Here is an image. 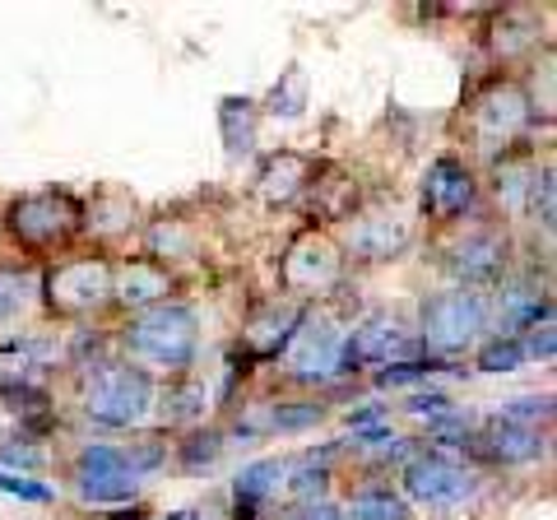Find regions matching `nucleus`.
I'll list each match as a JSON object with an SVG mask.
<instances>
[{
	"label": "nucleus",
	"instance_id": "nucleus-1",
	"mask_svg": "<svg viewBox=\"0 0 557 520\" xmlns=\"http://www.w3.org/2000/svg\"><path fill=\"white\" fill-rule=\"evenodd\" d=\"M126 349L145 362V368L177 372L196 354V311L186 302H159L145 317L126 325Z\"/></svg>",
	"mask_w": 557,
	"mask_h": 520
},
{
	"label": "nucleus",
	"instance_id": "nucleus-2",
	"mask_svg": "<svg viewBox=\"0 0 557 520\" xmlns=\"http://www.w3.org/2000/svg\"><path fill=\"white\" fill-rule=\"evenodd\" d=\"M153 386L145 368H131V362H102L94 372L89 391H84V413L108 428H131L149 413Z\"/></svg>",
	"mask_w": 557,
	"mask_h": 520
},
{
	"label": "nucleus",
	"instance_id": "nucleus-3",
	"mask_svg": "<svg viewBox=\"0 0 557 520\" xmlns=\"http://www.w3.org/2000/svg\"><path fill=\"white\" fill-rule=\"evenodd\" d=\"M487 331V302L469 288H450L437 293L428 307H423V339L442 354H460L469 349L479 335Z\"/></svg>",
	"mask_w": 557,
	"mask_h": 520
},
{
	"label": "nucleus",
	"instance_id": "nucleus-4",
	"mask_svg": "<svg viewBox=\"0 0 557 520\" xmlns=\"http://www.w3.org/2000/svg\"><path fill=\"white\" fill-rule=\"evenodd\" d=\"M525 126H530V102L516 84H493L469 108V135L479 140V149H507Z\"/></svg>",
	"mask_w": 557,
	"mask_h": 520
},
{
	"label": "nucleus",
	"instance_id": "nucleus-5",
	"mask_svg": "<svg viewBox=\"0 0 557 520\" xmlns=\"http://www.w3.org/2000/svg\"><path fill=\"white\" fill-rule=\"evenodd\" d=\"M10 233L24 242V247H57V242L70 237L75 228V205L70 196H57V190H38V196H24L10 205Z\"/></svg>",
	"mask_w": 557,
	"mask_h": 520
},
{
	"label": "nucleus",
	"instance_id": "nucleus-6",
	"mask_svg": "<svg viewBox=\"0 0 557 520\" xmlns=\"http://www.w3.org/2000/svg\"><path fill=\"white\" fill-rule=\"evenodd\" d=\"M75 483L89 502H126L139 483V470L126 446H89L79 450Z\"/></svg>",
	"mask_w": 557,
	"mask_h": 520
},
{
	"label": "nucleus",
	"instance_id": "nucleus-7",
	"mask_svg": "<svg viewBox=\"0 0 557 520\" xmlns=\"http://www.w3.org/2000/svg\"><path fill=\"white\" fill-rule=\"evenodd\" d=\"M405 488L413 502H423V507L450 511V507H465L479 483L469 479L460 465H450L446 456H418L405 465Z\"/></svg>",
	"mask_w": 557,
	"mask_h": 520
},
{
	"label": "nucleus",
	"instance_id": "nucleus-8",
	"mask_svg": "<svg viewBox=\"0 0 557 520\" xmlns=\"http://www.w3.org/2000/svg\"><path fill=\"white\" fill-rule=\"evenodd\" d=\"M344 349H348V335L330 317H317V321H302V331H293L284 362L293 376H307V381L335 376L344 368Z\"/></svg>",
	"mask_w": 557,
	"mask_h": 520
},
{
	"label": "nucleus",
	"instance_id": "nucleus-9",
	"mask_svg": "<svg viewBox=\"0 0 557 520\" xmlns=\"http://www.w3.org/2000/svg\"><path fill=\"white\" fill-rule=\"evenodd\" d=\"M51 288V307L61 311H94L112 298V270L102 260L84 256V260H65L57 265V274L47 280Z\"/></svg>",
	"mask_w": 557,
	"mask_h": 520
},
{
	"label": "nucleus",
	"instance_id": "nucleus-10",
	"mask_svg": "<svg viewBox=\"0 0 557 520\" xmlns=\"http://www.w3.org/2000/svg\"><path fill=\"white\" fill-rule=\"evenodd\" d=\"M284 280L298 293H321L339 280V256L325 237H302L284 260Z\"/></svg>",
	"mask_w": 557,
	"mask_h": 520
},
{
	"label": "nucleus",
	"instance_id": "nucleus-11",
	"mask_svg": "<svg viewBox=\"0 0 557 520\" xmlns=\"http://www.w3.org/2000/svg\"><path fill=\"white\" fill-rule=\"evenodd\" d=\"M469 200H474V177H469V168L460 159H437L423 182V205L437 219H456L469 210Z\"/></svg>",
	"mask_w": 557,
	"mask_h": 520
},
{
	"label": "nucleus",
	"instance_id": "nucleus-12",
	"mask_svg": "<svg viewBox=\"0 0 557 520\" xmlns=\"http://www.w3.org/2000/svg\"><path fill=\"white\" fill-rule=\"evenodd\" d=\"M284 474H288V460H256V465H247V470L237 474V483H233V493H237V516L251 520V511L265 507V502L278 493Z\"/></svg>",
	"mask_w": 557,
	"mask_h": 520
},
{
	"label": "nucleus",
	"instance_id": "nucleus-13",
	"mask_svg": "<svg viewBox=\"0 0 557 520\" xmlns=\"http://www.w3.org/2000/svg\"><path fill=\"white\" fill-rule=\"evenodd\" d=\"M502 260H507V242L497 233H474L456 247V260H450V265H456L469 284H479V280H493L502 270Z\"/></svg>",
	"mask_w": 557,
	"mask_h": 520
},
{
	"label": "nucleus",
	"instance_id": "nucleus-14",
	"mask_svg": "<svg viewBox=\"0 0 557 520\" xmlns=\"http://www.w3.org/2000/svg\"><path fill=\"white\" fill-rule=\"evenodd\" d=\"M483 450L493 460H507V465H520V460H534L539 450H544V442H539V428H520V423H493L483 432Z\"/></svg>",
	"mask_w": 557,
	"mask_h": 520
},
{
	"label": "nucleus",
	"instance_id": "nucleus-15",
	"mask_svg": "<svg viewBox=\"0 0 557 520\" xmlns=\"http://www.w3.org/2000/svg\"><path fill=\"white\" fill-rule=\"evenodd\" d=\"M307 159H298V153H278V159H270V168L260 172V190H265V200H293L307 182Z\"/></svg>",
	"mask_w": 557,
	"mask_h": 520
},
{
	"label": "nucleus",
	"instance_id": "nucleus-16",
	"mask_svg": "<svg viewBox=\"0 0 557 520\" xmlns=\"http://www.w3.org/2000/svg\"><path fill=\"white\" fill-rule=\"evenodd\" d=\"M344 520H409V502L391 488H368L348 502Z\"/></svg>",
	"mask_w": 557,
	"mask_h": 520
},
{
	"label": "nucleus",
	"instance_id": "nucleus-17",
	"mask_svg": "<svg viewBox=\"0 0 557 520\" xmlns=\"http://www.w3.org/2000/svg\"><path fill=\"white\" fill-rule=\"evenodd\" d=\"M288 325H298V311L274 302V307H270V321H251V335H247L251 349H256V354H274L284 339H293Z\"/></svg>",
	"mask_w": 557,
	"mask_h": 520
},
{
	"label": "nucleus",
	"instance_id": "nucleus-18",
	"mask_svg": "<svg viewBox=\"0 0 557 520\" xmlns=\"http://www.w3.org/2000/svg\"><path fill=\"white\" fill-rule=\"evenodd\" d=\"M112 293L126 302H149V298H159V293H168V280L153 265H145V260H135V265L121 274V288H112Z\"/></svg>",
	"mask_w": 557,
	"mask_h": 520
},
{
	"label": "nucleus",
	"instance_id": "nucleus-19",
	"mask_svg": "<svg viewBox=\"0 0 557 520\" xmlns=\"http://www.w3.org/2000/svg\"><path fill=\"white\" fill-rule=\"evenodd\" d=\"M51 354H57V344L47 335H14L0 344V358H10V368H42Z\"/></svg>",
	"mask_w": 557,
	"mask_h": 520
},
{
	"label": "nucleus",
	"instance_id": "nucleus-20",
	"mask_svg": "<svg viewBox=\"0 0 557 520\" xmlns=\"http://www.w3.org/2000/svg\"><path fill=\"white\" fill-rule=\"evenodd\" d=\"M28 302H33V284H28V274L0 265V325L20 317V311H24Z\"/></svg>",
	"mask_w": 557,
	"mask_h": 520
},
{
	"label": "nucleus",
	"instance_id": "nucleus-21",
	"mask_svg": "<svg viewBox=\"0 0 557 520\" xmlns=\"http://www.w3.org/2000/svg\"><path fill=\"white\" fill-rule=\"evenodd\" d=\"M525 358H530V349H525V339H520V335H502V339H493V344H487V349L479 354L483 372H516Z\"/></svg>",
	"mask_w": 557,
	"mask_h": 520
},
{
	"label": "nucleus",
	"instance_id": "nucleus-22",
	"mask_svg": "<svg viewBox=\"0 0 557 520\" xmlns=\"http://www.w3.org/2000/svg\"><path fill=\"white\" fill-rule=\"evenodd\" d=\"M0 493H14V497H24V502H47L51 497V488L33 483L28 474H5V470H0Z\"/></svg>",
	"mask_w": 557,
	"mask_h": 520
},
{
	"label": "nucleus",
	"instance_id": "nucleus-23",
	"mask_svg": "<svg viewBox=\"0 0 557 520\" xmlns=\"http://www.w3.org/2000/svg\"><path fill=\"white\" fill-rule=\"evenodd\" d=\"M284 520H344L335 507H330V502H302L298 511H288Z\"/></svg>",
	"mask_w": 557,
	"mask_h": 520
},
{
	"label": "nucleus",
	"instance_id": "nucleus-24",
	"mask_svg": "<svg viewBox=\"0 0 557 520\" xmlns=\"http://www.w3.org/2000/svg\"><path fill=\"white\" fill-rule=\"evenodd\" d=\"M168 520H200V516H190V511H182V516H168Z\"/></svg>",
	"mask_w": 557,
	"mask_h": 520
}]
</instances>
